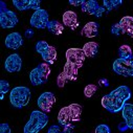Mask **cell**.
<instances>
[{
    "label": "cell",
    "mask_w": 133,
    "mask_h": 133,
    "mask_svg": "<svg viewBox=\"0 0 133 133\" xmlns=\"http://www.w3.org/2000/svg\"><path fill=\"white\" fill-rule=\"evenodd\" d=\"M17 14L8 9L4 1H0V25L2 28H13L18 23Z\"/></svg>",
    "instance_id": "cell-7"
},
{
    "label": "cell",
    "mask_w": 133,
    "mask_h": 133,
    "mask_svg": "<svg viewBox=\"0 0 133 133\" xmlns=\"http://www.w3.org/2000/svg\"><path fill=\"white\" fill-rule=\"evenodd\" d=\"M98 48H99L98 44H97L96 42L91 41V42L85 43V45L83 46L82 49H83V51H84L86 58H93V57L96 56V54H97V51H98Z\"/></svg>",
    "instance_id": "cell-20"
},
{
    "label": "cell",
    "mask_w": 133,
    "mask_h": 133,
    "mask_svg": "<svg viewBox=\"0 0 133 133\" xmlns=\"http://www.w3.org/2000/svg\"><path fill=\"white\" fill-rule=\"evenodd\" d=\"M47 133H63V131L61 130L60 126H58V125H52V126L49 127Z\"/></svg>",
    "instance_id": "cell-28"
},
{
    "label": "cell",
    "mask_w": 133,
    "mask_h": 133,
    "mask_svg": "<svg viewBox=\"0 0 133 133\" xmlns=\"http://www.w3.org/2000/svg\"><path fill=\"white\" fill-rule=\"evenodd\" d=\"M82 12L93 15V16L99 18V17H102L104 15L106 10H105L104 6L99 5L95 0H88V1H86L84 3V5H82Z\"/></svg>",
    "instance_id": "cell-14"
},
{
    "label": "cell",
    "mask_w": 133,
    "mask_h": 133,
    "mask_svg": "<svg viewBox=\"0 0 133 133\" xmlns=\"http://www.w3.org/2000/svg\"><path fill=\"white\" fill-rule=\"evenodd\" d=\"M74 126L71 127H64L63 129V133H74Z\"/></svg>",
    "instance_id": "cell-30"
},
{
    "label": "cell",
    "mask_w": 133,
    "mask_h": 133,
    "mask_svg": "<svg viewBox=\"0 0 133 133\" xmlns=\"http://www.w3.org/2000/svg\"><path fill=\"white\" fill-rule=\"evenodd\" d=\"M123 3L122 0H104V8L107 13L111 12L112 10H115Z\"/></svg>",
    "instance_id": "cell-22"
},
{
    "label": "cell",
    "mask_w": 133,
    "mask_h": 133,
    "mask_svg": "<svg viewBox=\"0 0 133 133\" xmlns=\"http://www.w3.org/2000/svg\"><path fill=\"white\" fill-rule=\"evenodd\" d=\"M10 90H11L10 89V84H9L8 81H5V80L0 81V93H1V95H0V99H1V101L3 99L4 94L8 93Z\"/></svg>",
    "instance_id": "cell-24"
},
{
    "label": "cell",
    "mask_w": 133,
    "mask_h": 133,
    "mask_svg": "<svg viewBox=\"0 0 133 133\" xmlns=\"http://www.w3.org/2000/svg\"><path fill=\"white\" fill-rule=\"evenodd\" d=\"M0 133H12V129L9 124L3 123L0 125Z\"/></svg>",
    "instance_id": "cell-27"
},
{
    "label": "cell",
    "mask_w": 133,
    "mask_h": 133,
    "mask_svg": "<svg viewBox=\"0 0 133 133\" xmlns=\"http://www.w3.org/2000/svg\"><path fill=\"white\" fill-rule=\"evenodd\" d=\"M96 90H97V86L96 85H94V84H89V85H87L85 88H84V95L86 96V97H91V96H93V94L96 92Z\"/></svg>",
    "instance_id": "cell-25"
},
{
    "label": "cell",
    "mask_w": 133,
    "mask_h": 133,
    "mask_svg": "<svg viewBox=\"0 0 133 133\" xmlns=\"http://www.w3.org/2000/svg\"><path fill=\"white\" fill-rule=\"evenodd\" d=\"M85 2H86L85 0H69V3L75 6H79V5L82 6V5H84Z\"/></svg>",
    "instance_id": "cell-29"
},
{
    "label": "cell",
    "mask_w": 133,
    "mask_h": 133,
    "mask_svg": "<svg viewBox=\"0 0 133 133\" xmlns=\"http://www.w3.org/2000/svg\"><path fill=\"white\" fill-rule=\"evenodd\" d=\"M48 17H49V15H48L47 11H45L43 9H39V10L35 11V13L31 15L30 25L36 28H39V29L47 28V25L49 23Z\"/></svg>",
    "instance_id": "cell-11"
},
{
    "label": "cell",
    "mask_w": 133,
    "mask_h": 133,
    "mask_svg": "<svg viewBox=\"0 0 133 133\" xmlns=\"http://www.w3.org/2000/svg\"><path fill=\"white\" fill-rule=\"evenodd\" d=\"M111 34L115 36L128 35L133 38V17L125 16L123 17L118 23H115L111 26Z\"/></svg>",
    "instance_id": "cell-8"
},
{
    "label": "cell",
    "mask_w": 133,
    "mask_h": 133,
    "mask_svg": "<svg viewBox=\"0 0 133 133\" xmlns=\"http://www.w3.org/2000/svg\"><path fill=\"white\" fill-rule=\"evenodd\" d=\"M113 71L123 77H133V56L129 59H116L112 65Z\"/></svg>",
    "instance_id": "cell-9"
},
{
    "label": "cell",
    "mask_w": 133,
    "mask_h": 133,
    "mask_svg": "<svg viewBox=\"0 0 133 133\" xmlns=\"http://www.w3.org/2000/svg\"><path fill=\"white\" fill-rule=\"evenodd\" d=\"M47 28H48V30L51 32V34H54L56 36H59V35L62 34L63 30H64V24L60 23L57 20H50L48 25H47Z\"/></svg>",
    "instance_id": "cell-21"
},
{
    "label": "cell",
    "mask_w": 133,
    "mask_h": 133,
    "mask_svg": "<svg viewBox=\"0 0 133 133\" xmlns=\"http://www.w3.org/2000/svg\"><path fill=\"white\" fill-rule=\"evenodd\" d=\"M63 24L65 26H68L72 30L77 29L79 26V21H78V16L75 12L72 11H67L63 14Z\"/></svg>",
    "instance_id": "cell-18"
},
{
    "label": "cell",
    "mask_w": 133,
    "mask_h": 133,
    "mask_svg": "<svg viewBox=\"0 0 133 133\" xmlns=\"http://www.w3.org/2000/svg\"><path fill=\"white\" fill-rule=\"evenodd\" d=\"M50 75V67L47 63H41L29 72V81L32 86H39L47 82Z\"/></svg>",
    "instance_id": "cell-6"
},
{
    "label": "cell",
    "mask_w": 133,
    "mask_h": 133,
    "mask_svg": "<svg viewBox=\"0 0 133 133\" xmlns=\"http://www.w3.org/2000/svg\"><path fill=\"white\" fill-rule=\"evenodd\" d=\"M35 48L36 51L42 56V59L45 61V63L51 65L57 60V49L54 46L48 45L46 41H38Z\"/></svg>",
    "instance_id": "cell-10"
},
{
    "label": "cell",
    "mask_w": 133,
    "mask_h": 133,
    "mask_svg": "<svg viewBox=\"0 0 133 133\" xmlns=\"http://www.w3.org/2000/svg\"><path fill=\"white\" fill-rule=\"evenodd\" d=\"M131 97V90L128 86L123 85L114 90H112L109 94H106L102 97V106L111 113H117L121 111L124 106L127 104V101Z\"/></svg>",
    "instance_id": "cell-2"
},
{
    "label": "cell",
    "mask_w": 133,
    "mask_h": 133,
    "mask_svg": "<svg viewBox=\"0 0 133 133\" xmlns=\"http://www.w3.org/2000/svg\"><path fill=\"white\" fill-rule=\"evenodd\" d=\"M55 103H56V96L52 92H49V91L43 92L38 97V101H37L38 107L44 113H49Z\"/></svg>",
    "instance_id": "cell-12"
},
{
    "label": "cell",
    "mask_w": 133,
    "mask_h": 133,
    "mask_svg": "<svg viewBox=\"0 0 133 133\" xmlns=\"http://www.w3.org/2000/svg\"><path fill=\"white\" fill-rule=\"evenodd\" d=\"M93 133H95V132H93Z\"/></svg>",
    "instance_id": "cell-32"
},
{
    "label": "cell",
    "mask_w": 133,
    "mask_h": 133,
    "mask_svg": "<svg viewBox=\"0 0 133 133\" xmlns=\"http://www.w3.org/2000/svg\"><path fill=\"white\" fill-rule=\"evenodd\" d=\"M82 115V106L79 104H70L63 107L58 114V122L63 127H71L74 122H80Z\"/></svg>",
    "instance_id": "cell-3"
},
{
    "label": "cell",
    "mask_w": 133,
    "mask_h": 133,
    "mask_svg": "<svg viewBox=\"0 0 133 133\" xmlns=\"http://www.w3.org/2000/svg\"><path fill=\"white\" fill-rule=\"evenodd\" d=\"M4 67L6 69V71L9 72H18L20 71L21 67H22V59L18 54H13L10 55L5 62H4Z\"/></svg>",
    "instance_id": "cell-15"
},
{
    "label": "cell",
    "mask_w": 133,
    "mask_h": 133,
    "mask_svg": "<svg viewBox=\"0 0 133 133\" xmlns=\"http://www.w3.org/2000/svg\"><path fill=\"white\" fill-rule=\"evenodd\" d=\"M48 124V115L40 110H34L30 113L28 122L25 124L23 133H39Z\"/></svg>",
    "instance_id": "cell-4"
},
{
    "label": "cell",
    "mask_w": 133,
    "mask_h": 133,
    "mask_svg": "<svg viewBox=\"0 0 133 133\" xmlns=\"http://www.w3.org/2000/svg\"><path fill=\"white\" fill-rule=\"evenodd\" d=\"M118 56L121 59H129L131 58L133 55H132V48L129 46V45H122L119 48H118Z\"/></svg>",
    "instance_id": "cell-23"
},
{
    "label": "cell",
    "mask_w": 133,
    "mask_h": 133,
    "mask_svg": "<svg viewBox=\"0 0 133 133\" xmlns=\"http://www.w3.org/2000/svg\"><path fill=\"white\" fill-rule=\"evenodd\" d=\"M32 36H34V30H32V29H26V31H25V37H26V38H31Z\"/></svg>",
    "instance_id": "cell-31"
},
{
    "label": "cell",
    "mask_w": 133,
    "mask_h": 133,
    "mask_svg": "<svg viewBox=\"0 0 133 133\" xmlns=\"http://www.w3.org/2000/svg\"><path fill=\"white\" fill-rule=\"evenodd\" d=\"M122 116L125 121V123L121 124L118 126V129L121 131H125L127 129L133 130V104H126L124 108L122 109Z\"/></svg>",
    "instance_id": "cell-13"
},
{
    "label": "cell",
    "mask_w": 133,
    "mask_h": 133,
    "mask_svg": "<svg viewBox=\"0 0 133 133\" xmlns=\"http://www.w3.org/2000/svg\"><path fill=\"white\" fill-rule=\"evenodd\" d=\"M4 43L10 49H19L23 45V38L19 32H12L6 36Z\"/></svg>",
    "instance_id": "cell-17"
},
{
    "label": "cell",
    "mask_w": 133,
    "mask_h": 133,
    "mask_svg": "<svg viewBox=\"0 0 133 133\" xmlns=\"http://www.w3.org/2000/svg\"><path fill=\"white\" fill-rule=\"evenodd\" d=\"M13 4L18 11L27 10H39L41 1L40 0H13Z\"/></svg>",
    "instance_id": "cell-16"
},
{
    "label": "cell",
    "mask_w": 133,
    "mask_h": 133,
    "mask_svg": "<svg viewBox=\"0 0 133 133\" xmlns=\"http://www.w3.org/2000/svg\"><path fill=\"white\" fill-rule=\"evenodd\" d=\"M81 35L86 37V38H94L98 35V23L96 22H88L84 25L82 28Z\"/></svg>",
    "instance_id": "cell-19"
},
{
    "label": "cell",
    "mask_w": 133,
    "mask_h": 133,
    "mask_svg": "<svg viewBox=\"0 0 133 133\" xmlns=\"http://www.w3.org/2000/svg\"><path fill=\"white\" fill-rule=\"evenodd\" d=\"M94 132L95 133H110V128L106 124H102V125H98L95 128Z\"/></svg>",
    "instance_id": "cell-26"
},
{
    "label": "cell",
    "mask_w": 133,
    "mask_h": 133,
    "mask_svg": "<svg viewBox=\"0 0 133 133\" xmlns=\"http://www.w3.org/2000/svg\"><path fill=\"white\" fill-rule=\"evenodd\" d=\"M86 56L82 48H68L66 50V63L63 71L57 78V85L63 88L67 82L78 79V71L83 66Z\"/></svg>",
    "instance_id": "cell-1"
},
{
    "label": "cell",
    "mask_w": 133,
    "mask_h": 133,
    "mask_svg": "<svg viewBox=\"0 0 133 133\" xmlns=\"http://www.w3.org/2000/svg\"><path fill=\"white\" fill-rule=\"evenodd\" d=\"M30 99V90L24 86L14 87L10 92L11 105L17 109L25 107Z\"/></svg>",
    "instance_id": "cell-5"
}]
</instances>
